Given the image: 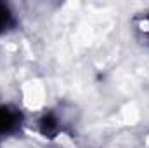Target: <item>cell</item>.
<instances>
[{
    "label": "cell",
    "mask_w": 149,
    "mask_h": 148,
    "mask_svg": "<svg viewBox=\"0 0 149 148\" xmlns=\"http://www.w3.org/2000/svg\"><path fill=\"white\" fill-rule=\"evenodd\" d=\"M14 122H16V118H14L12 111L2 108V110H0V134L7 132V131L14 125Z\"/></svg>",
    "instance_id": "6da1fadb"
},
{
    "label": "cell",
    "mask_w": 149,
    "mask_h": 148,
    "mask_svg": "<svg viewBox=\"0 0 149 148\" xmlns=\"http://www.w3.org/2000/svg\"><path fill=\"white\" fill-rule=\"evenodd\" d=\"M10 21V12L7 11V7L0 5V30H3Z\"/></svg>",
    "instance_id": "7a4b0ae2"
},
{
    "label": "cell",
    "mask_w": 149,
    "mask_h": 148,
    "mask_svg": "<svg viewBox=\"0 0 149 148\" xmlns=\"http://www.w3.org/2000/svg\"><path fill=\"white\" fill-rule=\"evenodd\" d=\"M146 25H148V28H146V30H148V33H149V18L146 19Z\"/></svg>",
    "instance_id": "3957f363"
}]
</instances>
